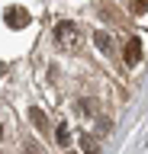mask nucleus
I'll use <instances>...</instances> for the list:
<instances>
[{"mask_svg": "<svg viewBox=\"0 0 148 154\" xmlns=\"http://www.w3.org/2000/svg\"><path fill=\"white\" fill-rule=\"evenodd\" d=\"M55 42H58L65 51H74V48L80 45V32L74 23H68V19H61V23H55Z\"/></svg>", "mask_w": 148, "mask_h": 154, "instance_id": "1", "label": "nucleus"}, {"mask_svg": "<svg viewBox=\"0 0 148 154\" xmlns=\"http://www.w3.org/2000/svg\"><path fill=\"white\" fill-rule=\"evenodd\" d=\"M3 19H7V26H10V29H23V26H29V10L7 7V10H3Z\"/></svg>", "mask_w": 148, "mask_h": 154, "instance_id": "2", "label": "nucleus"}, {"mask_svg": "<svg viewBox=\"0 0 148 154\" xmlns=\"http://www.w3.org/2000/svg\"><path fill=\"white\" fill-rule=\"evenodd\" d=\"M122 61H126V67H135L138 61H142V42H138V38H129V42H126Z\"/></svg>", "mask_w": 148, "mask_h": 154, "instance_id": "3", "label": "nucleus"}, {"mask_svg": "<svg viewBox=\"0 0 148 154\" xmlns=\"http://www.w3.org/2000/svg\"><path fill=\"white\" fill-rule=\"evenodd\" d=\"M93 42H97V48L103 55H113V35H109L106 29H97V32H93Z\"/></svg>", "mask_w": 148, "mask_h": 154, "instance_id": "4", "label": "nucleus"}, {"mask_svg": "<svg viewBox=\"0 0 148 154\" xmlns=\"http://www.w3.org/2000/svg\"><path fill=\"white\" fill-rule=\"evenodd\" d=\"M29 122L36 125L39 132H45V128H49V119H45V112H42L39 106H29Z\"/></svg>", "mask_w": 148, "mask_h": 154, "instance_id": "5", "label": "nucleus"}, {"mask_svg": "<svg viewBox=\"0 0 148 154\" xmlns=\"http://www.w3.org/2000/svg\"><path fill=\"white\" fill-rule=\"evenodd\" d=\"M80 148H84V154H97V138L84 135V138H80Z\"/></svg>", "mask_w": 148, "mask_h": 154, "instance_id": "6", "label": "nucleus"}, {"mask_svg": "<svg viewBox=\"0 0 148 154\" xmlns=\"http://www.w3.org/2000/svg\"><path fill=\"white\" fill-rule=\"evenodd\" d=\"M55 138H58V144H68V141H71V132H68V125H58V128H55Z\"/></svg>", "mask_w": 148, "mask_h": 154, "instance_id": "7", "label": "nucleus"}, {"mask_svg": "<svg viewBox=\"0 0 148 154\" xmlns=\"http://www.w3.org/2000/svg\"><path fill=\"white\" fill-rule=\"evenodd\" d=\"M145 10H148V0H132V13H138V16H142Z\"/></svg>", "mask_w": 148, "mask_h": 154, "instance_id": "8", "label": "nucleus"}, {"mask_svg": "<svg viewBox=\"0 0 148 154\" xmlns=\"http://www.w3.org/2000/svg\"><path fill=\"white\" fill-rule=\"evenodd\" d=\"M97 132H100V135L109 132V122H106V119H100V122H97Z\"/></svg>", "mask_w": 148, "mask_h": 154, "instance_id": "9", "label": "nucleus"}, {"mask_svg": "<svg viewBox=\"0 0 148 154\" xmlns=\"http://www.w3.org/2000/svg\"><path fill=\"white\" fill-rule=\"evenodd\" d=\"M26 154H42L39 148H32V144H26Z\"/></svg>", "mask_w": 148, "mask_h": 154, "instance_id": "10", "label": "nucleus"}, {"mask_svg": "<svg viewBox=\"0 0 148 154\" xmlns=\"http://www.w3.org/2000/svg\"><path fill=\"white\" fill-rule=\"evenodd\" d=\"M0 135H3V128H0Z\"/></svg>", "mask_w": 148, "mask_h": 154, "instance_id": "11", "label": "nucleus"}]
</instances>
